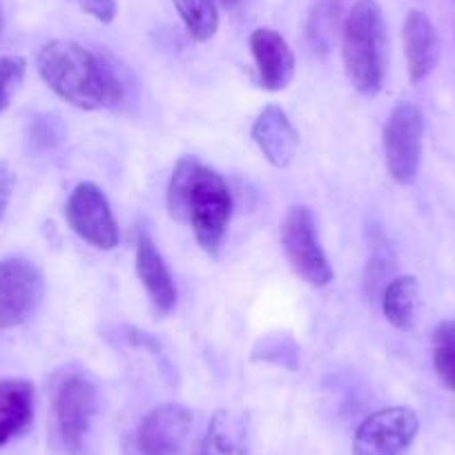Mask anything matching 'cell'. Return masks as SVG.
<instances>
[{
  "label": "cell",
  "instance_id": "6da1fadb",
  "mask_svg": "<svg viewBox=\"0 0 455 455\" xmlns=\"http://www.w3.org/2000/svg\"><path fill=\"white\" fill-rule=\"evenodd\" d=\"M168 212L188 223L208 255H219L233 219V195L226 179L195 156L177 161L168 183Z\"/></svg>",
  "mask_w": 455,
  "mask_h": 455
},
{
  "label": "cell",
  "instance_id": "7a4b0ae2",
  "mask_svg": "<svg viewBox=\"0 0 455 455\" xmlns=\"http://www.w3.org/2000/svg\"><path fill=\"white\" fill-rule=\"evenodd\" d=\"M36 68L56 96L85 112L112 108L124 99V85L108 56L74 41L43 45Z\"/></svg>",
  "mask_w": 455,
  "mask_h": 455
},
{
  "label": "cell",
  "instance_id": "3957f363",
  "mask_svg": "<svg viewBox=\"0 0 455 455\" xmlns=\"http://www.w3.org/2000/svg\"><path fill=\"white\" fill-rule=\"evenodd\" d=\"M341 59L357 92L375 96L382 90L391 59L388 29L375 0H357L341 28Z\"/></svg>",
  "mask_w": 455,
  "mask_h": 455
},
{
  "label": "cell",
  "instance_id": "277c9868",
  "mask_svg": "<svg viewBox=\"0 0 455 455\" xmlns=\"http://www.w3.org/2000/svg\"><path fill=\"white\" fill-rule=\"evenodd\" d=\"M282 246L297 277L315 288L335 279L331 261L317 237V221L308 205H292L282 223Z\"/></svg>",
  "mask_w": 455,
  "mask_h": 455
},
{
  "label": "cell",
  "instance_id": "5b68a950",
  "mask_svg": "<svg viewBox=\"0 0 455 455\" xmlns=\"http://www.w3.org/2000/svg\"><path fill=\"white\" fill-rule=\"evenodd\" d=\"M96 413H99V391L92 379L78 371L60 375L54 387V418L63 446L72 455L83 451Z\"/></svg>",
  "mask_w": 455,
  "mask_h": 455
},
{
  "label": "cell",
  "instance_id": "8992f818",
  "mask_svg": "<svg viewBox=\"0 0 455 455\" xmlns=\"http://www.w3.org/2000/svg\"><path fill=\"white\" fill-rule=\"evenodd\" d=\"M424 114L415 103L402 100L393 108L382 132L384 156L388 174L402 186H411L418 179L422 164Z\"/></svg>",
  "mask_w": 455,
  "mask_h": 455
},
{
  "label": "cell",
  "instance_id": "52a82bcc",
  "mask_svg": "<svg viewBox=\"0 0 455 455\" xmlns=\"http://www.w3.org/2000/svg\"><path fill=\"white\" fill-rule=\"evenodd\" d=\"M65 217L74 233L99 251H112L119 246V223L108 196L96 183L83 181L74 188L65 205Z\"/></svg>",
  "mask_w": 455,
  "mask_h": 455
},
{
  "label": "cell",
  "instance_id": "ba28073f",
  "mask_svg": "<svg viewBox=\"0 0 455 455\" xmlns=\"http://www.w3.org/2000/svg\"><path fill=\"white\" fill-rule=\"evenodd\" d=\"M43 275L23 257L0 261V331L28 322L43 301Z\"/></svg>",
  "mask_w": 455,
  "mask_h": 455
},
{
  "label": "cell",
  "instance_id": "9c48e42d",
  "mask_svg": "<svg viewBox=\"0 0 455 455\" xmlns=\"http://www.w3.org/2000/svg\"><path fill=\"white\" fill-rule=\"evenodd\" d=\"M419 431V418L406 406L369 415L353 440V455H404Z\"/></svg>",
  "mask_w": 455,
  "mask_h": 455
},
{
  "label": "cell",
  "instance_id": "30bf717a",
  "mask_svg": "<svg viewBox=\"0 0 455 455\" xmlns=\"http://www.w3.org/2000/svg\"><path fill=\"white\" fill-rule=\"evenodd\" d=\"M195 415L186 406L164 404L152 409L137 428L141 455H190Z\"/></svg>",
  "mask_w": 455,
  "mask_h": 455
},
{
  "label": "cell",
  "instance_id": "8fae6325",
  "mask_svg": "<svg viewBox=\"0 0 455 455\" xmlns=\"http://www.w3.org/2000/svg\"><path fill=\"white\" fill-rule=\"evenodd\" d=\"M252 141L275 168H288L299 150V132L288 119V114L275 103L266 105L257 116L252 125Z\"/></svg>",
  "mask_w": 455,
  "mask_h": 455
},
{
  "label": "cell",
  "instance_id": "7c38bea8",
  "mask_svg": "<svg viewBox=\"0 0 455 455\" xmlns=\"http://www.w3.org/2000/svg\"><path fill=\"white\" fill-rule=\"evenodd\" d=\"M251 52L266 90L279 92L291 85L295 76V54L282 34L270 28L255 29L251 34Z\"/></svg>",
  "mask_w": 455,
  "mask_h": 455
},
{
  "label": "cell",
  "instance_id": "4fadbf2b",
  "mask_svg": "<svg viewBox=\"0 0 455 455\" xmlns=\"http://www.w3.org/2000/svg\"><path fill=\"white\" fill-rule=\"evenodd\" d=\"M404 52L406 65H409V76L413 83L424 81L431 76L437 68L442 56V41L435 25L424 12L411 10L404 20Z\"/></svg>",
  "mask_w": 455,
  "mask_h": 455
},
{
  "label": "cell",
  "instance_id": "5bb4252c",
  "mask_svg": "<svg viewBox=\"0 0 455 455\" xmlns=\"http://www.w3.org/2000/svg\"><path fill=\"white\" fill-rule=\"evenodd\" d=\"M137 275L152 306L168 315L177 306V283L148 230H141L137 239Z\"/></svg>",
  "mask_w": 455,
  "mask_h": 455
},
{
  "label": "cell",
  "instance_id": "9a60e30c",
  "mask_svg": "<svg viewBox=\"0 0 455 455\" xmlns=\"http://www.w3.org/2000/svg\"><path fill=\"white\" fill-rule=\"evenodd\" d=\"M36 391L28 379L0 382V446H5L29 428L34 419Z\"/></svg>",
  "mask_w": 455,
  "mask_h": 455
},
{
  "label": "cell",
  "instance_id": "2e32d148",
  "mask_svg": "<svg viewBox=\"0 0 455 455\" xmlns=\"http://www.w3.org/2000/svg\"><path fill=\"white\" fill-rule=\"evenodd\" d=\"M199 455H251L246 415L235 409L217 411L205 428Z\"/></svg>",
  "mask_w": 455,
  "mask_h": 455
},
{
  "label": "cell",
  "instance_id": "e0dca14e",
  "mask_svg": "<svg viewBox=\"0 0 455 455\" xmlns=\"http://www.w3.org/2000/svg\"><path fill=\"white\" fill-rule=\"evenodd\" d=\"M419 283L411 275L393 277L382 291V313L397 331H411L418 319Z\"/></svg>",
  "mask_w": 455,
  "mask_h": 455
},
{
  "label": "cell",
  "instance_id": "ac0fdd59",
  "mask_svg": "<svg viewBox=\"0 0 455 455\" xmlns=\"http://www.w3.org/2000/svg\"><path fill=\"white\" fill-rule=\"evenodd\" d=\"M341 25V0H319L310 10L308 25H306V34H308L310 45L317 52H328L335 43L337 29Z\"/></svg>",
  "mask_w": 455,
  "mask_h": 455
},
{
  "label": "cell",
  "instance_id": "d6986e66",
  "mask_svg": "<svg viewBox=\"0 0 455 455\" xmlns=\"http://www.w3.org/2000/svg\"><path fill=\"white\" fill-rule=\"evenodd\" d=\"M186 32L195 41H210L219 29V10L214 0H174Z\"/></svg>",
  "mask_w": 455,
  "mask_h": 455
},
{
  "label": "cell",
  "instance_id": "ffe728a7",
  "mask_svg": "<svg viewBox=\"0 0 455 455\" xmlns=\"http://www.w3.org/2000/svg\"><path fill=\"white\" fill-rule=\"evenodd\" d=\"M433 364L442 384L455 393V322L451 319L437 323L433 332Z\"/></svg>",
  "mask_w": 455,
  "mask_h": 455
},
{
  "label": "cell",
  "instance_id": "44dd1931",
  "mask_svg": "<svg viewBox=\"0 0 455 455\" xmlns=\"http://www.w3.org/2000/svg\"><path fill=\"white\" fill-rule=\"evenodd\" d=\"M28 63L23 56H0V112L12 103L19 87L23 85Z\"/></svg>",
  "mask_w": 455,
  "mask_h": 455
},
{
  "label": "cell",
  "instance_id": "7402d4cb",
  "mask_svg": "<svg viewBox=\"0 0 455 455\" xmlns=\"http://www.w3.org/2000/svg\"><path fill=\"white\" fill-rule=\"evenodd\" d=\"M391 270H393V259L388 257V252H379V255H375L373 259L369 261V266H366V277H364L366 295L369 297L378 295L379 283L382 282L388 283Z\"/></svg>",
  "mask_w": 455,
  "mask_h": 455
},
{
  "label": "cell",
  "instance_id": "603a6c76",
  "mask_svg": "<svg viewBox=\"0 0 455 455\" xmlns=\"http://www.w3.org/2000/svg\"><path fill=\"white\" fill-rule=\"evenodd\" d=\"M76 3L85 14L94 16L103 25H109L116 16V0H76Z\"/></svg>",
  "mask_w": 455,
  "mask_h": 455
},
{
  "label": "cell",
  "instance_id": "cb8c5ba5",
  "mask_svg": "<svg viewBox=\"0 0 455 455\" xmlns=\"http://www.w3.org/2000/svg\"><path fill=\"white\" fill-rule=\"evenodd\" d=\"M14 186H16L14 170L10 168L7 161H0V219H3V214H5L7 204H10L12 199V192H14Z\"/></svg>",
  "mask_w": 455,
  "mask_h": 455
},
{
  "label": "cell",
  "instance_id": "d4e9b609",
  "mask_svg": "<svg viewBox=\"0 0 455 455\" xmlns=\"http://www.w3.org/2000/svg\"><path fill=\"white\" fill-rule=\"evenodd\" d=\"M226 10H237L239 5H243V0H219Z\"/></svg>",
  "mask_w": 455,
  "mask_h": 455
},
{
  "label": "cell",
  "instance_id": "484cf974",
  "mask_svg": "<svg viewBox=\"0 0 455 455\" xmlns=\"http://www.w3.org/2000/svg\"><path fill=\"white\" fill-rule=\"evenodd\" d=\"M5 29V16H3V7H0V34Z\"/></svg>",
  "mask_w": 455,
  "mask_h": 455
}]
</instances>
